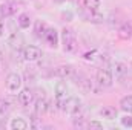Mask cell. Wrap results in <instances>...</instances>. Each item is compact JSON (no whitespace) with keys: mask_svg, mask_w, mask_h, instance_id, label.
Here are the masks:
<instances>
[{"mask_svg":"<svg viewBox=\"0 0 132 130\" xmlns=\"http://www.w3.org/2000/svg\"><path fill=\"white\" fill-rule=\"evenodd\" d=\"M62 44H63V49L65 52H69V54H75L78 51V41H77V35L72 29L69 28H65L62 31Z\"/></svg>","mask_w":132,"mask_h":130,"instance_id":"6da1fadb","label":"cell"},{"mask_svg":"<svg viewBox=\"0 0 132 130\" xmlns=\"http://www.w3.org/2000/svg\"><path fill=\"white\" fill-rule=\"evenodd\" d=\"M77 81V84H78V87L83 90V92H86V94H94V95H100L101 94V90H103V87L100 86L98 83L95 81V80H91V78H88V77H81V75H75L74 77Z\"/></svg>","mask_w":132,"mask_h":130,"instance_id":"7a4b0ae2","label":"cell"},{"mask_svg":"<svg viewBox=\"0 0 132 130\" xmlns=\"http://www.w3.org/2000/svg\"><path fill=\"white\" fill-rule=\"evenodd\" d=\"M69 97L71 95H69V89H68L66 83L65 81H59L55 84V106H57V109L63 110L66 99Z\"/></svg>","mask_w":132,"mask_h":130,"instance_id":"3957f363","label":"cell"},{"mask_svg":"<svg viewBox=\"0 0 132 130\" xmlns=\"http://www.w3.org/2000/svg\"><path fill=\"white\" fill-rule=\"evenodd\" d=\"M22 83H23L22 75L17 73V72H11V73H8V77H6L5 86H6L8 92H11V94H17V92L22 89Z\"/></svg>","mask_w":132,"mask_h":130,"instance_id":"277c9868","label":"cell"},{"mask_svg":"<svg viewBox=\"0 0 132 130\" xmlns=\"http://www.w3.org/2000/svg\"><path fill=\"white\" fill-rule=\"evenodd\" d=\"M81 109H83L81 99H78L77 97H69L65 103L63 112H66V113L71 115V116H78V115L81 113Z\"/></svg>","mask_w":132,"mask_h":130,"instance_id":"5b68a950","label":"cell"},{"mask_svg":"<svg viewBox=\"0 0 132 130\" xmlns=\"http://www.w3.org/2000/svg\"><path fill=\"white\" fill-rule=\"evenodd\" d=\"M95 81L98 83L103 89H108V87H111L114 84V75H112V72L109 69H103L101 67L95 73Z\"/></svg>","mask_w":132,"mask_h":130,"instance_id":"8992f818","label":"cell"},{"mask_svg":"<svg viewBox=\"0 0 132 130\" xmlns=\"http://www.w3.org/2000/svg\"><path fill=\"white\" fill-rule=\"evenodd\" d=\"M54 75L59 77L60 80H71V78H74L77 75V70L72 64H62L59 67H55Z\"/></svg>","mask_w":132,"mask_h":130,"instance_id":"52a82bcc","label":"cell"},{"mask_svg":"<svg viewBox=\"0 0 132 130\" xmlns=\"http://www.w3.org/2000/svg\"><path fill=\"white\" fill-rule=\"evenodd\" d=\"M17 101H19V104H20V106L28 107V106H31L34 101H35V94L32 92V89H29V87L20 89V90H19Z\"/></svg>","mask_w":132,"mask_h":130,"instance_id":"ba28073f","label":"cell"},{"mask_svg":"<svg viewBox=\"0 0 132 130\" xmlns=\"http://www.w3.org/2000/svg\"><path fill=\"white\" fill-rule=\"evenodd\" d=\"M42 55H43V52L37 46L28 44V46L23 48V60L25 61H37V60L42 58Z\"/></svg>","mask_w":132,"mask_h":130,"instance_id":"9c48e42d","label":"cell"},{"mask_svg":"<svg viewBox=\"0 0 132 130\" xmlns=\"http://www.w3.org/2000/svg\"><path fill=\"white\" fill-rule=\"evenodd\" d=\"M43 40H45V43L49 46V48H57L59 46V40H60V35L57 32V29L55 28H52V26H48V29H46V32L43 35Z\"/></svg>","mask_w":132,"mask_h":130,"instance_id":"30bf717a","label":"cell"},{"mask_svg":"<svg viewBox=\"0 0 132 130\" xmlns=\"http://www.w3.org/2000/svg\"><path fill=\"white\" fill-rule=\"evenodd\" d=\"M49 110H51V103H49L45 97L35 99V113H37V115H45V113L49 112Z\"/></svg>","mask_w":132,"mask_h":130,"instance_id":"8fae6325","label":"cell"},{"mask_svg":"<svg viewBox=\"0 0 132 130\" xmlns=\"http://www.w3.org/2000/svg\"><path fill=\"white\" fill-rule=\"evenodd\" d=\"M100 116L101 118H106V119H109V121H112V119H115L117 116H118V110L115 109V107H112V106H103L101 109H100Z\"/></svg>","mask_w":132,"mask_h":130,"instance_id":"7c38bea8","label":"cell"},{"mask_svg":"<svg viewBox=\"0 0 132 130\" xmlns=\"http://www.w3.org/2000/svg\"><path fill=\"white\" fill-rule=\"evenodd\" d=\"M118 37L123 40H132V22L128 20L118 28Z\"/></svg>","mask_w":132,"mask_h":130,"instance_id":"4fadbf2b","label":"cell"},{"mask_svg":"<svg viewBox=\"0 0 132 130\" xmlns=\"http://www.w3.org/2000/svg\"><path fill=\"white\" fill-rule=\"evenodd\" d=\"M112 75L115 77V78H118V80H121L126 73H128V66L125 64V63H121V61H115L114 64H112Z\"/></svg>","mask_w":132,"mask_h":130,"instance_id":"5bb4252c","label":"cell"},{"mask_svg":"<svg viewBox=\"0 0 132 130\" xmlns=\"http://www.w3.org/2000/svg\"><path fill=\"white\" fill-rule=\"evenodd\" d=\"M86 11V9H85ZM83 18L86 20V22H91V23H103L104 22V17L100 14L98 11H86L85 14H83Z\"/></svg>","mask_w":132,"mask_h":130,"instance_id":"9a60e30c","label":"cell"},{"mask_svg":"<svg viewBox=\"0 0 132 130\" xmlns=\"http://www.w3.org/2000/svg\"><path fill=\"white\" fill-rule=\"evenodd\" d=\"M17 12V5L14 3V2H8V3H3L2 6H0V15L5 18V17H9V15H12V14H15Z\"/></svg>","mask_w":132,"mask_h":130,"instance_id":"2e32d148","label":"cell"},{"mask_svg":"<svg viewBox=\"0 0 132 130\" xmlns=\"http://www.w3.org/2000/svg\"><path fill=\"white\" fill-rule=\"evenodd\" d=\"M28 126H29V124L26 123V119H25V118H20V116L12 118L11 123H9V127L12 130H26Z\"/></svg>","mask_w":132,"mask_h":130,"instance_id":"e0dca14e","label":"cell"},{"mask_svg":"<svg viewBox=\"0 0 132 130\" xmlns=\"http://www.w3.org/2000/svg\"><path fill=\"white\" fill-rule=\"evenodd\" d=\"M17 25H19L20 29H28V28L31 26V17H29V14L22 12V14L17 17Z\"/></svg>","mask_w":132,"mask_h":130,"instance_id":"ac0fdd59","label":"cell"},{"mask_svg":"<svg viewBox=\"0 0 132 130\" xmlns=\"http://www.w3.org/2000/svg\"><path fill=\"white\" fill-rule=\"evenodd\" d=\"M81 6L86 11H98L101 6V0H81Z\"/></svg>","mask_w":132,"mask_h":130,"instance_id":"d6986e66","label":"cell"},{"mask_svg":"<svg viewBox=\"0 0 132 130\" xmlns=\"http://www.w3.org/2000/svg\"><path fill=\"white\" fill-rule=\"evenodd\" d=\"M120 107L126 113H131L132 115V95H126V97L121 98L120 99Z\"/></svg>","mask_w":132,"mask_h":130,"instance_id":"ffe728a7","label":"cell"},{"mask_svg":"<svg viewBox=\"0 0 132 130\" xmlns=\"http://www.w3.org/2000/svg\"><path fill=\"white\" fill-rule=\"evenodd\" d=\"M46 29H48V25H46L45 22H42V20H37V22H35L34 32H35V35H37L38 38H43V35H45V32H46Z\"/></svg>","mask_w":132,"mask_h":130,"instance_id":"44dd1931","label":"cell"},{"mask_svg":"<svg viewBox=\"0 0 132 130\" xmlns=\"http://www.w3.org/2000/svg\"><path fill=\"white\" fill-rule=\"evenodd\" d=\"M120 121H121V126H125V127H128V129H131V127H132V116H131V113H128V115L121 116V118H120Z\"/></svg>","mask_w":132,"mask_h":130,"instance_id":"7402d4cb","label":"cell"},{"mask_svg":"<svg viewBox=\"0 0 132 130\" xmlns=\"http://www.w3.org/2000/svg\"><path fill=\"white\" fill-rule=\"evenodd\" d=\"M74 126H75V127H80V129H83V127H88V123H85L81 116H78V118L75 116V119H74Z\"/></svg>","mask_w":132,"mask_h":130,"instance_id":"603a6c76","label":"cell"},{"mask_svg":"<svg viewBox=\"0 0 132 130\" xmlns=\"http://www.w3.org/2000/svg\"><path fill=\"white\" fill-rule=\"evenodd\" d=\"M88 127H89V129H103V124H101L100 121H95V119H94V121H89V123H88Z\"/></svg>","mask_w":132,"mask_h":130,"instance_id":"cb8c5ba5","label":"cell"},{"mask_svg":"<svg viewBox=\"0 0 132 130\" xmlns=\"http://www.w3.org/2000/svg\"><path fill=\"white\" fill-rule=\"evenodd\" d=\"M5 35V20H3V17H0V37H3Z\"/></svg>","mask_w":132,"mask_h":130,"instance_id":"d4e9b609","label":"cell"},{"mask_svg":"<svg viewBox=\"0 0 132 130\" xmlns=\"http://www.w3.org/2000/svg\"><path fill=\"white\" fill-rule=\"evenodd\" d=\"M6 67V63H5V58H3V55L0 54V70H3Z\"/></svg>","mask_w":132,"mask_h":130,"instance_id":"484cf974","label":"cell"}]
</instances>
